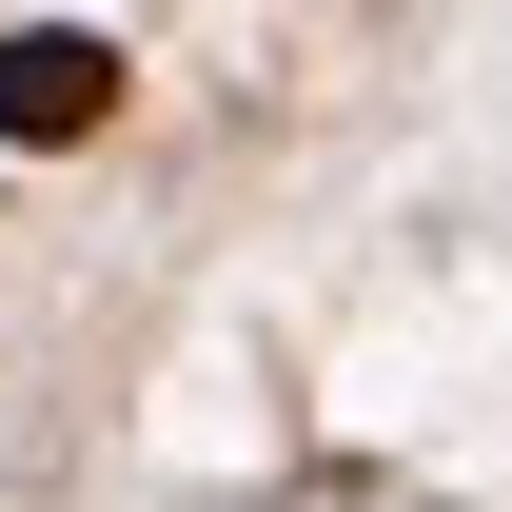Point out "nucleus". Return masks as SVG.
Returning <instances> with one entry per match:
<instances>
[{
  "instance_id": "obj_1",
  "label": "nucleus",
  "mask_w": 512,
  "mask_h": 512,
  "mask_svg": "<svg viewBox=\"0 0 512 512\" xmlns=\"http://www.w3.org/2000/svg\"><path fill=\"white\" fill-rule=\"evenodd\" d=\"M99 119H119V40H79V20H20V40H0V138H20V158H79Z\"/></svg>"
}]
</instances>
